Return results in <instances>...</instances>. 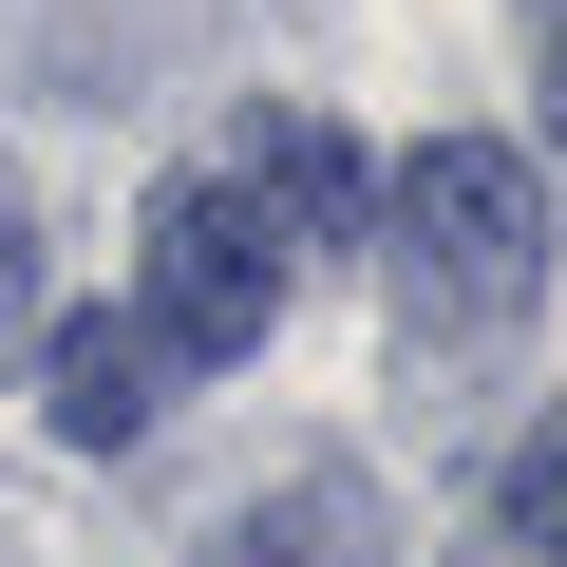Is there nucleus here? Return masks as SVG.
<instances>
[{"instance_id": "f03ea898", "label": "nucleus", "mask_w": 567, "mask_h": 567, "mask_svg": "<svg viewBox=\"0 0 567 567\" xmlns=\"http://www.w3.org/2000/svg\"><path fill=\"white\" fill-rule=\"evenodd\" d=\"M265 322H284V246L208 171L152 189V227H133V341L152 360H265Z\"/></svg>"}, {"instance_id": "423d86ee", "label": "nucleus", "mask_w": 567, "mask_h": 567, "mask_svg": "<svg viewBox=\"0 0 567 567\" xmlns=\"http://www.w3.org/2000/svg\"><path fill=\"white\" fill-rule=\"evenodd\" d=\"M492 511H511V529H529V548H548V529H567V454H548V435H529V454H511V492H492Z\"/></svg>"}, {"instance_id": "20e7f679", "label": "nucleus", "mask_w": 567, "mask_h": 567, "mask_svg": "<svg viewBox=\"0 0 567 567\" xmlns=\"http://www.w3.org/2000/svg\"><path fill=\"white\" fill-rule=\"evenodd\" d=\"M39 416H58L76 454H133V435L171 416V360H152L114 303H95V322H39Z\"/></svg>"}, {"instance_id": "7ed1b4c3", "label": "nucleus", "mask_w": 567, "mask_h": 567, "mask_svg": "<svg viewBox=\"0 0 567 567\" xmlns=\"http://www.w3.org/2000/svg\"><path fill=\"white\" fill-rule=\"evenodd\" d=\"M284 265H303V246H360L379 227V171L341 152V114H303V95H246V133H227V171H208Z\"/></svg>"}, {"instance_id": "f257e3e1", "label": "nucleus", "mask_w": 567, "mask_h": 567, "mask_svg": "<svg viewBox=\"0 0 567 567\" xmlns=\"http://www.w3.org/2000/svg\"><path fill=\"white\" fill-rule=\"evenodd\" d=\"M379 227H398L416 322H529V284H548V189L492 133H416V171L379 189Z\"/></svg>"}, {"instance_id": "39448f33", "label": "nucleus", "mask_w": 567, "mask_h": 567, "mask_svg": "<svg viewBox=\"0 0 567 567\" xmlns=\"http://www.w3.org/2000/svg\"><path fill=\"white\" fill-rule=\"evenodd\" d=\"M0 360H39V208H0Z\"/></svg>"}]
</instances>
